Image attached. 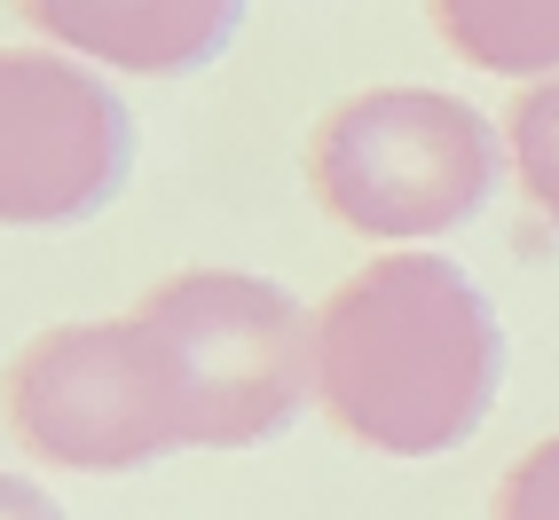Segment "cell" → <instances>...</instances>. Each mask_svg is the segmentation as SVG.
I'll use <instances>...</instances> for the list:
<instances>
[{"label":"cell","instance_id":"cell-1","mask_svg":"<svg viewBox=\"0 0 559 520\" xmlns=\"http://www.w3.org/2000/svg\"><path fill=\"white\" fill-rule=\"evenodd\" d=\"M504 387V323L457 260L379 252L316 308V411L370 458H450Z\"/></svg>","mask_w":559,"mask_h":520},{"label":"cell","instance_id":"cell-2","mask_svg":"<svg viewBox=\"0 0 559 520\" xmlns=\"http://www.w3.org/2000/svg\"><path fill=\"white\" fill-rule=\"evenodd\" d=\"M504 127L450 87H362L308 134V190L362 245L418 252L497 198Z\"/></svg>","mask_w":559,"mask_h":520},{"label":"cell","instance_id":"cell-3","mask_svg":"<svg viewBox=\"0 0 559 520\" xmlns=\"http://www.w3.org/2000/svg\"><path fill=\"white\" fill-rule=\"evenodd\" d=\"M166 363L181 450H260L316 402V316L276 276L181 269L134 300Z\"/></svg>","mask_w":559,"mask_h":520},{"label":"cell","instance_id":"cell-4","mask_svg":"<svg viewBox=\"0 0 559 520\" xmlns=\"http://www.w3.org/2000/svg\"><path fill=\"white\" fill-rule=\"evenodd\" d=\"M0 418L16 450L56 473H134L181 450L174 387L134 316L56 323L0 370Z\"/></svg>","mask_w":559,"mask_h":520},{"label":"cell","instance_id":"cell-5","mask_svg":"<svg viewBox=\"0 0 559 520\" xmlns=\"http://www.w3.org/2000/svg\"><path fill=\"white\" fill-rule=\"evenodd\" d=\"M134 181V110L63 48H0V229H80Z\"/></svg>","mask_w":559,"mask_h":520},{"label":"cell","instance_id":"cell-6","mask_svg":"<svg viewBox=\"0 0 559 520\" xmlns=\"http://www.w3.org/2000/svg\"><path fill=\"white\" fill-rule=\"evenodd\" d=\"M252 0H16L48 48L80 56L110 80H181L205 71L245 32Z\"/></svg>","mask_w":559,"mask_h":520},{"label":"cell","instance_id":"cell-7","mask_svg":"<svg viewBox=\"0 0 559 520\" xmlns=\"http://www.w3.org/2000/svg\"><path fill=\"white\" fill-rule=\"evenodd\" d=\"M457 63L489 80H559V0H426Z\"/></svg>","mask_w":559,"mask_h":520},{"label":"cell","instance_id":"cell-8","mask_svg":"<svg viewBox=\"0 0 559 520\" xmlns=\"http://www.w3.org/2000/svg\"><path fill=\"white\" fill-rule=\"evenodd\" d=\"M504 151H512V181L528 190V205L559 229V80H536L512 95Z\"/></svg>","mask_w":559,"mask_h":520},{"label":"cell","instance_id":"cell-9","mask_svg":"<svg viewBox=\"0 0 559 520\" xmlns=\"http://www.w3.org/2000/svg\"><path fill=\"white\" fill-rule=\"evenodd\" d=\"M497 520H559V434L528 441L497 481Z\"/></svg>","mask_w":559,"mask_h":520},{"label":"cell","instance_id":"cell-10","mask_svg":"<svg viewBox=\"0 0 559 520\" xmlns=\"http://www.w3.org/2000/svg\"><path fill=\"white\" fill-rule=\"evenodd\" d=\"M0 520H63V505L32 473H0Z\"/></svg>","mask_w":559,"mask_h":520}]
</instances>
